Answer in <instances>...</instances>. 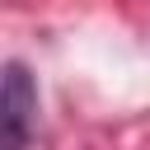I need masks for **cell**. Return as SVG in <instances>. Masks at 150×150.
<instances>
[{
  "label": "cell",
  "mask_w": 150,
  "mask_h": 150,
  "mask_svg": "<svg viewBox=\"0 0 150 150\" xmlns=\"http://www.w3.org/2000/svg\"><path fill=\"white\" fill-rule=\"evenodd\" d=\"M38 122V89L19 61L5 66V150H23Z\"/></svg>",
  "instance_id": "obj_1"
}]
</instances>
